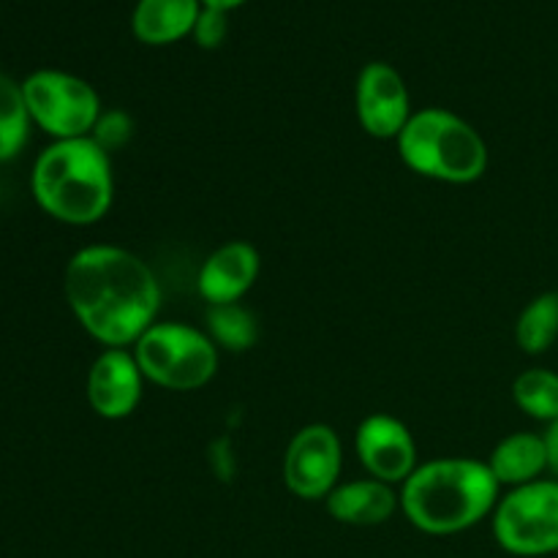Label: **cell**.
Returning a JSON list of instances; mask_svg holds the SVG:
<instances>
[{
    "instance_id": "obj_6",
    "label": "cell",
    "mask_w": 558,
    "mask_h": 558,
    "mask_svg": "<svg viewBox=\"0 0 558 558\" xmlns=\"http://www.w3.org/2000/svg\"><path fill=\"white\" fill-rule=\"evenodd\" d=\"M22 93L31 120L54 136V142L90 136L104 114L96 87L65 71H33L22 82Z\"/></svg>"
},
{
    "instance_id": "obj_12",
    "label": "cell",
    "mask_w": 558,
    "mask_h": 558,
    "mask_svg": "<svg viewBox=\"0 0 558 558\" xmlns=\"http://www.w3.org/2000/svg\"><path fill=\"white\" fill-rule=\"evenodd\" d=\"M259 270V251L245 240H232L202 262L196 289L210 305L240 303V298L256 283Z\"/></svg>"
},
{
    "instance_id": "obj_7",
    "label": "cell",
    "mask_w": 558,
    "mask_h": 558,
    "mask_svg": "<svg viewBox=\"0 0 558 558\" xmlns=\"http://www.w3.org/2000/svg\"><path fill=\"white\" fill-rule=\"evenodd\" d=\"M494 537L512 556L558 554V480H537L501 496L494 510Z\"/></svg>"
},
{
    "instance_id": "obj_13",
    "label": "cell",
    "mask_w": 558,
    "mask_h": 558,
    "mask_svg": "<svg viewBox=\"0 0 558 558\" xmlns=\"http://www.w3.org/2000/svg\"><path fill=\"white\" fill-rule=\"evenodd\" d=\"M327 512L338 523L347 526H381L396 515L401 507V496L392 490V485L381 480H352L347 485H336L330 496L325 499Z\"/></svg>"
},
{
    "instance_id": "obj_19",
    "label": "cell",
    "mask_w": 558,
    "mask_h": 558,
    "mask_svg": "<svg viewBox=\"0 0 558 558\" xmlns=\"http://www.w3.org/2000/svg\"><path fill=\"white\" fill-rule=\"evenodd\" d=\"M512 401L539 423L558 420V374L548 368H529L512 381Z\"/></svg>"
},
{
    "instance_id": "obj_17",
    "label": "cell",
    "mask_w": 558,
    "mask_h": 558,
    "mask_svg": "<svg viewBox=\"0 0 558 558\" xmlns=\"http://www.w3.org/2000/svg\"><path fill=\"white\" fill-rule=\"evenodd\" d=\"M31 112H27L25 93L11 76L0 74V161L20 156L31 134Z\"/></svg>"
},
{
    "instance_id": "obj_3",
    "label": "cell",
    "mask_w": 558,
    "mask_h": 558,
    "mask_svg": "<svg viewBox=\"0 0 558 558\" xmlns=\"http://www.w3.org/2000/svg\"><path fill=\"white\" fill-rule=\"evenodd\" d=\"M31 189L54 221L90 227L107 216L114 199L109 153L93 136L52 142L36 158Z\"/></svg>"
},
{
    "instance_id": "obj_11",
    "label": "cell",
    "mask_w": 558,
    "mask_h": 558,
    "mask_svg": "<svg viewBox=\"0 0 558 558\" xmlns=\"http://www.w3.org/2000/svg\"><path fill=\"white\" fill-rule=\"evenodd\" d=\"M140 363L129 349H104L87 374V403L104 420H123L140 407L142 398Z\"/></svg>"
},
{
    "instance_id": "obj_16",
    "label": "cell",
    "mask_w": 558,
    "mask_h": 558,
    "mask_svg": "<svg viewBox=\"0 0 558 558\" xmlns=\"http://www.w3.org/2000/svg\"><path fill=\"white\" fill-rule=\"evenodd\" d=\"M515 341L526 354H545L554 347L558 341V292L539 294L521 311Z\"/></svg>"
},
{
    "instance_id": "obj_22",
    "label": "cell",
    "mask_w": 558,
    "mask_h": 558,
    "mask_svg": "<svg viewBox=\"0 0 558 558\" xmlns=\"http://www.w3.org/2000/svg\"><path fill=\"white\" fill-rule=\"evenodd\" d=\"M543 439H545V450H548V472L554 474V480H558V420L548 425Z\"/></svg>"
},
{
    "instance_id": "obj_21",
    "label": "cell",
    "mask_w": 558,
    "mask_h": 558,
    "mask_svg": "<svg viewBox=\"0 0 558 558\" xmlns=\"http://www.w3.org/2000/svg\"><path fill=\"white\" fill-rule=\"evenodd\" d=\"M227 33H229L227 11L205 9V5H202V14L194 25L196 44L205 49H216V47H221L223 38H227Z\"/></svg>"
},
{
    "instance_id": "obj_20",
    "label": "cell",
    "mask_w": 558,
    "mask_h": 558,
    "mask_svg": "<svg viewBox=\"0 0 558 558\" xmlns=\"http://www.w3.org/2000/svg\"><path fill=\"white\" fill-rule=\"evenodd\" d=\"M90 136L107 153L118 150V147H123L125 142L131 140V118L125 112H120V109H112V112L98 118L96 129H93Z\"/></svg>"
},
{
    "instance_id": "obj_10",
    "label": "cell",
    "mask_w": 558,
    "mask_h": 558,
    "mask_svg": "<svg viewBox=\"0 0 558 558\" xmlns=\"http://www.w3.org/2000/svg\"><path fill=\"white\" fill-rule=\"evenodd\" d=\"M354 450L365 472L387 485H403L417 469V445L412 430L390 414L365 417L354 434Z\"/></svg>"
},
{
    "instance_id": "obj_18",
    "label": "cell",
    "mask_w": 558,
    "mask_h": 558,
    "mask_svg": "<svg viewBox=\"0 0 558 558\" xmlns=\"http://www.w3.org/2000/svg\"><path fill=\"white\" fill-rule=\"evenodd\" d=\"M207 336L229 352H245L259 341V322L240 303L207 308Z\"/></svg>"
},
{
    "instance_id": "obj_1",
    "label": "cell",
    "mask_w": 558,
    "mask_h": 558,
    "mask_svg": "<svg viewBox=\"0 0 558 558\" xmlns=\"http://www.w3.org/2000/svg\"><path fill=\"white\" fill-rule=\"evenodd\" d=\"M63 292L82 330L107 349L134 347L161 308L150 265L120 245L76 251L65 265Z\"/></svg>"
},
{
    "instance_id": "obj_23",
    "label": "cell",
    "mask_w": 558,
    "mask_h": 558,
    "mask_svg": "<svg viewBox=\"0 0 558 558\" xmlns=\"http://www.w3.org/2000/svg\"><path fill=\"white\" fill-rule=\"evenodd\" d=\"M202 5H205V9H218V11H232V9H238V5H243L245 0H199Z\"/></svg>"
},
{
    "instance_id": "obj_8",
    "label": "cell",
    "mask_w": 558,
    "mask_h": 558,
    "mask_svg": "<svg viewBox=\"0 0 558 558\" xmlns=\"http://www.w3.org/2000/svg\"><path fill=\"white\" fill-rule=\"evenodd\" d=\"M341 439L330 425H305L289 441L283 456V483L298 499H327L341 477Z\"/></svg>"
},
{
    "instance_id": "obj_2",
    "label": "cell",
    "mask_w": 558,
    "mask_h": 558,
    "mask_svg": "<svg viewBox=\"0 0 558 558\" xmlns=\"http://www.w3.org/2000/svg\"><path fill=\"white\" fill-rule=\"evenodd\" d=\"M499 488L488 463L474 458H439L414 469L401 485V510L414 529L450 537L494 515Z\"/></svg>"
},
{
    "instance_id": "obj_5",
    "label": "cell",
    "mask_w": 558,
    "mask_h": 558,
    "mask_svg": "<svg viewBox=\"0 0 558 558\" xmlns=\"http://www.w3.org/2000/svg\"><path fill=\"white\" fill-rule=\"evenodd\" d=\"M142 376L163 390H199L216 376L218 347L207 332L183 322H156L134 343Z\"/></svg>"
},
{
    "instance_id": "obj_15",
    "label": "cell",
    "mask_w": 558,
    "mask_h": 558,
    "mask_svg": "<svg viewBox=\"0 0 558 558\" xmlns=\"http://www.w3.org/2000/svg\"><path fill=\"white\" fill-rule=\"evenodd\" d=\"M488 469L499 485L521 488V485L537 483L539 474L548 472V450L545 439L537 434H510L494 447L488 458Z\"/></svg>"
},
{
    "instance_id": "obj_9",
    "label": "cell",
    "mask_w": 558,
    "mask_h": 558,
    "mask_svg": "<svg viewBox=\"0 0 558 558\" xmlns=\"http://www.w3.org/2000/svg\"><path fill=\"white\" fill-rule=\"evenodd\" d=\"M357 120L365 134L376 140H398L412 118V98L403 76L390 63H368L357 76Z\"/></svg>"
},
{
    "instance_id": "obj_4",
    "label": "cell",
    "mask_w": 558,
    "mask_h": 558,
    "mask_svg": "<svg viewBox=\"0 0 558 558\" xmlns=\"http://www.w3.org/2000/svg\"><path fill=\"white\" fill-rule=\"evenodd\" d=\"M396 142L403 163L423 178L466 185L488 169V145L480 131L450 109H420Z\"/></svg>"
},
{
    "instance_id": "obj_14",
    "label": "cell",
    "mask_w": 558,
    "mask_h": 558,
    "mask_svg": "<svg viewBox=\"0 0 558 558\" xmlns=\"http://www.w3.org/2000/svg\"><path fill=\"white\" fill-rule=\"evenodd\" d=\"M199 14V0H140L131 16V27L142 44L163 47L194 33Z\"/></svg>"
}]
</instances>
